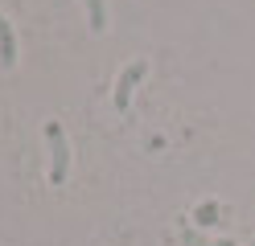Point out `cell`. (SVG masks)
Segmentation results:
<instances>
[{"label": "cell", "mask_w": 255, "mask_h": 246, "mask_svg": "<svg viewBox=\"0 0 255 246\" xmlns=\"http://www.w3.org/2000/svg\"><path fill=\"white\" fill-rule=\"evenodd\" d=\"M0 66H17V37H12V25L4 21V12H0Z\"/></svg>", "instance_id": "obj_3"}, {"label": "cell", "mask_w": 255, "mask_h": 246, "mask_svg": "<svg viewBox=\"0 0 255 246\" xmlns=\"http://www.w3.org/2000/svg\"><path fill=\"white\" fill-rule=\"evenodd\" d=\"M251 246H255V242H251Z\"/></svg>", "instance_id": "obj_7"}, {"label": "cell", "mask_w": 255, "mask_h": 246, "mask_svg": "<svg viewBox=\"0 0 255 246\" xmlns=\"http://www.w3.org/2000/svg\"><path fill=\"white\" fill-rule=\"evenodd\" d=\"M45 140H50V152H54V164H50V180L62 185L70 172V144H66V131L62 123H45Z\"/></svg>", "instance_id": "obj_1"}, {"label": "cell", "mask_w": 255, "mask_h": 246, "mask_svg": "<svg viewBox=\"0 0 255 246\" xmlns=\"http://www.w3.org/2000/svg\"><path fill=\"white\" fill-rule=\"evenodd\" d=\"M194 222H198V226H218V222H222V218H218V201H202L198 213H194Z\"/></svg>", "instance_id": "obj_5"}, {"label": "cell", "mask_w": 255, "mask_h": 246, "mask_svg": "<svg viewBox=\"0 0 255 246\" xmlns=\"http://www.w3.org/2000/svg\"><path fill=\"white\" fill-rule=\"evenodd\" d=\"M87 4V21H91V29L95 33H103V25H107V8H103V0H83Z\"/></svg>", "instance_id": "obj_4"}, {"label": "cell", "mask_w": 255, "mask_h": 246, "mask_svg": "<svg viewBox=\"0 0 255 246\" xmlns=\"http://www.w3.org/2000/svg\"><path fill=\"white\" fill-rule=\"evenodd\" d=\"M181 238H185V246H235L231 238H222V242H210V238H202L194 226H185V230H181Z\"/></svg>", "instance_id": "obj_6"}, {"label": "cell", "mask_w": 255, "mask_h": 246, "mask_svg": "<svg viewBox=\"0 0 255 246\" xmlns=\"http://www.w3.org/2000/svg\"><path fill=\"white\" fill-rule=\"evenodd\" d=\"M144 74H148V62H132L120 74V82H116V107L120 111H128V98H132V90L140 86V78H144Z\"/></svg>", "instance_id": "obj_2"}]
</instances>
